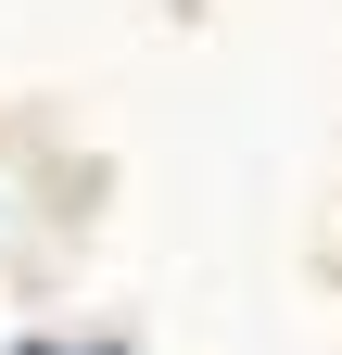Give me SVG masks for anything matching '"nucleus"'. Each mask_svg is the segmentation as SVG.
Returning <instances> with one entry per match:
<instances>
[{"instance_id":"obj_1","label":"nucleus","mask_w":342,"mask_h":355,"mask_svg":"<svg viewBox=\"0 0 342 355\" xmlns=\"http://www.w3.org/2000/svg\"><path fill=\"white\" fill-rule=\"evenodd\" d=\"M0 355H140V343L127 330H13Z\"/></svg>"}]
</instances>
